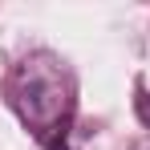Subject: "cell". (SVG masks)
Returning a JSON list of instances; mask_svg holds the SVG:
<instances>
[{
	"label": "cell",
	"mask_w": 150,
	"mask_h": 150,
	"mask_svg": "<svg viewBox=\"0 0 150 150\" xmlns=\"http://www.w3.org/2000/svg\"><path fill=\"white\" fill-rule=\"evenodd\" d=\"M4 98L16 110V118L49 150H65V134L73 126V110H77V81L73 69L57 53L49 49L25 53L8 69Z\"/></svg>",
	"instance_id": "obj_1"
},
{
	"label": "cell",
	"mask_w": 150,
	"mask_h": 150,
	"mask_svg": "<svg viewBox=\"0 0 150 150\" xmlns=\"http://www.w3.org/2000/svg\"><path fill=\"white\" fill-rule=\"evenodd\" d=\"M134 150H150V142H142V146H134Z\"/></svg>",
	"instance_id": "obj_2"
}]
</instances>
